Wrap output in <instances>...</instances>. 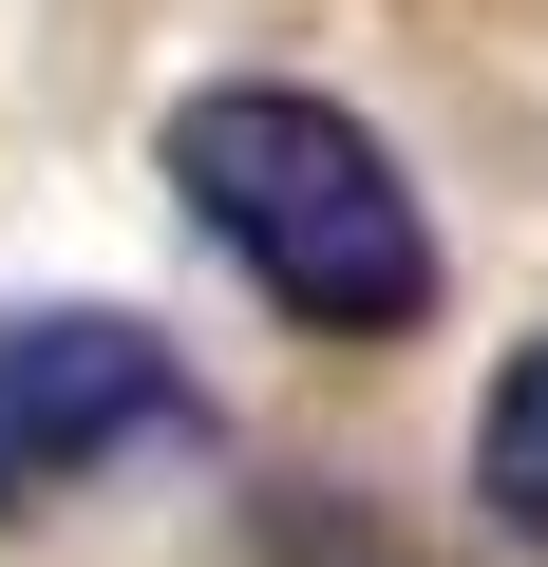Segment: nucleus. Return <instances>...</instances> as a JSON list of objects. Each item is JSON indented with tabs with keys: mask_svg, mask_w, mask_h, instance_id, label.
<instances>
[{
	"mask_svg": "<svg viewBox=\"0 0 548 567\" xmlns=\"http://www.w3.org/2000/svg\"><path fill=\"white\" fill-rule=\"evenodd\" d=\"M152 152H170L189 227H208L303 341H416V322H435V208L397 189V152H379L341 95H303V76H208V95H170Z\"/></svg>",
	"mask_w": 548,
	"mask_h": 567,
	"instance_id": "1",
	"label": "nucleus"
},
{
	"mask_svg": "<svg viewBox=\"0 0 548 567\" xmlns=\"http://www.w3.org/2000/svg\"><path fill=\"white\" fill-rule=\"evenodd\" d=\"M170 435H208V398H189V360L152 322H114V303H0V529L95 492L114 454H170Z\"/></svg>",
	"mask_w": 548,
	"mask_h": 567,
	"instance_id": "2",
	"label": "nucleus"
},
{
	"mask_svg": "<svg viewBox=\"0 0 548 567\" xmlns=\"http://www.w3.org/2000/svg\"><path fill=\"white\" fill-rule=\"evenodd\" d=\"M473 511H492L510 548H548V322H529L510 379L473 398Z\"/></svg>",
	"mask_w": 548,
	"mask_h": 567,
	"instance_id": "3",
	"label": "nucleus"
}]
</instances>
